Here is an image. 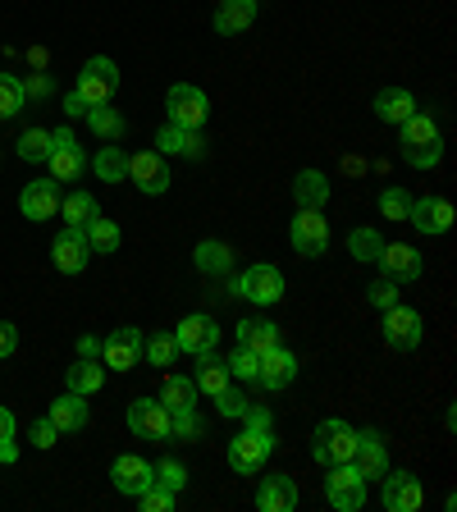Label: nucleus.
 Returning <instances> with one entry per match:
<instances>
[{
	"label": "nucleus",
	"mask_w": 457,
	"mask_h": 512,
	"mask_svg": "<svg viewBox=\"0 0 457 512\" xmlns=\"http://www.w3.org/2000/svg\"><path fill=\"white\" fill-rule=\"evenodd\" d=\"M247 430L243 435L229 439V467L238 471V476H252L261 462L275 453V430H270V412L266 407H252L247 403Z\"/></svg>",
	"instance_id": "nucleus-1"
},
{
	"label": "nucleus",
	"mask_w": 457,
	"mask_h": 512,
	"mask_svg": "<svg viewBox=\"0 0 457 512\" xmlns=\"http://www.w3.org/2000/svg\"><path fill=\"white\" fill-rule=\"evenodd\" d=\"M352 448H357V430H352L348 421H339V416H330V421H320L316 426L311 458L325 462V467H334V462H352Z\"/></svg>",
	"instance_id": "nucleus-2"
},
{
	"label": "nucleus",
	"mask_w": 457,
	"mask_h": 512,
	"mask_svg": "<svg viewBox=\"0 0 457 512\" xmlns=\"http://www.w3.org/2000/svg\"><path fill=\"white\" fill-rule=\"evenodd\" d=\"M128 430L138 439H151V444H170L174 416L165 412L160 398H138V403H128Z\"/></svg>",
	"instance_id": "nucleus-3"
},
{
	"label": "nucleus",
	"mask_w": 457,
	"mask_h": 512,
	"mask_svg": "<svg viewBox=\"0 0 457 512\" xmlns=\"http://www.w3.org/2000/svg\"><path fill=\"white\" fill-rule=\"evenodd\" d=\"M74 92L87 101V110H92V106H106L110 96L119 92V69H115V60H106V55L87 60L83 74H78V87H74Z\"/></svg>",
	"instance_id": "nucleus-4"
},
{
	"label": "nucleus",
	"mask_w": 457,
	"mask_h": 512,
	"mask_svg": "<svg viewBox=\"0 0 457 512\" xmlns=\"http://www.w3.org/2000/svg\"><path fill=\"white\" fill-rule=\"evenodd\" d=\"M165 110H170V124H179V128H202L206 115H211V101H206L202 87L174 83L170 92H165Z\"/></svg>",
	"instance_id": "nucleus-5"
},
{
	"label": "nucleus",
	"mask_w": 457,
	"mask_h": 512,
	"mask_svg": "<svg viewBox=\"0 0 457 512\" xmlns=\"http://www.w3.org/2000/svg\"><path fill=\"white\" fill-rule=\"evenodd\" d=\"M234 293L256 302V307H275V302L284 298V275H279L275 266H247V275L234 279Z\"/></svg>",
	"instance_id": "nucleus-6"
},
{
	"label": "nucleus",
	"mask_w": 457,
	"mask_h": 512,
	"mask_svg": "<svg viewBox=\"0 0 457 512\" xmlns=\"http://www.w3.org/2000/svg\"><path fill=\"white\" fill-rule=\"evenodd\" d=\"M325 494H330V503L339 512H362L366 508V480L357 476L352 462H334L330 480H325Z\"/></svg>",
	"instance_id": "nucleus-7"
},
{
	"label": "nucleus",
	"mask_w": 457,
	"mask_h": 512,
	"mask_svg": "<svg viewBox=\"0 0 457 512\" xmlns=\"http://www.w3.org/2000/svg\"><path fill=\"white\" fill-rule=\"evenodd\" d=\"M293 247H298V256H325L330 252V224H325V215L316 211V206H302L298 220H293Z\"/></svg>",
	"instance_id": "nucleus-8"
},
{
	"label": "nucleus",
	"mask_w": 457,
	"mask_h": 512,
	"mask_svg": "<svg viewBox=\"0 0 457 512\" xmlns=\"http://www.w3.org/2000/svg\"><path fill=\"white\" fill-rule=\"evenodd\" d=\"M421 339H426V320H421V311L398 307V302L384 311V343H389V348L407 352V348H416Z\"/></svg>",
	"instance_id": "nucleus-9"
},
{
	"label": "nucleus",
	"mask_w": 457,
	"mask_h": 512,
	"mask_svg": "<svg viewBox=\"0 0 457 512\" xmlns=\"http://www.w3.org/2000/svg\"><path fill=\"white\" fill-rule=\"evenodd\" d=\"M51 156H46V165H51V179L55 183H69V179H78V174H83V147H78L74 142V133H69V128H55L51 133Z\"/></svg>",
	"instance_id": "nucleus-10"
},
{
	"label": "nucleus",
	"mask_w": 457,
	"mask_h": 512,
	"mask_svg": "<svg viewBox=\"0 0 457 512\" xmlns=\"http://www.w3.org/2000/svg\"><path fill=\"white\" fill-rule=\"evenodd\" d=\"M128 179L138 183L142 192L160 197V192L170 188V165H165V151H138V156H128Z\"/></svg>",
	"instance_id": "nucleus-11"
},
{
	"label": "nucleus",
	"mask_w": 457,
	"mask_h": 512,
	"mask_svg": "<svg viewBox=\"0 0 457 512\" xmlns=\"http://www.w3.org/2000/svg\"><path fill=\"white\" fill-rule=\"evenodd\" d=\"M375 261H380L384 275L394 279V284H412V279H421V270H426L421 252H416V247H407V243H384Z\"/></svg>",
	"instance_id": "nucleus-12"
},
{
	"label": "nucleus",
	"mask_w": 457,
	"mask_h": 512,
	"mask_svg": "<svg viewBox=\"0 0 457 512\" xmlns=\"http://www.w3.org/2000/svg\"><path fill=\"white\" fill-rule=\"evenodd\" d=\"M380 480H384L380 499H384L389 512H416L421 508V480H416L412 471H384Z\"/></svg>",
	"instance_id": "nucleus-13"
},
{
	"label": "nucleus",
	"mask_w": 457,
	"mask_h": 512,
	"mask_svg": "<svg viewBox=\"0 0 457 512\" xmlns=\"http://www.w3.org/2000/svg\"><path fill=\"white\" fill-rule=\"evenodd\" d=\"M138 357H142V330H133V325L115 330L106 343H101V362H106L110 371H133Z\"/></svg>",
	"instance_id": "nucleus-14"
},
{
	"label": "nucleus",
	"mask_w": 457,
	"mask_h": 512,
	"mask_svg": "<svg viewBox=\"0 0 457 512\" xmlns=\"http://www.w3.org/2000/svg\"><path fill=\"white\" fill-rule=\"evenodd\" d=\"M110 480H115L119 494H133V499H138L147 485H156V467H151L147 458H138V453H124V458H115V467H110Z\"/></svg>",
	"instance_id": "nucleus-15"
},
{
	"label": "nucleus",
	"mask_w": 457,
	"mask_h": 512,
	"mask_svg": "<svg viewBox=\"0 0 457 512\" xmlns=\"http://www.w3.org/2000/svg\"><path fill=\"white\" fill-rule=\"evenodd\" d=\"M174 343H179V352L202 357V352H211L215 343H220V325H215L211 316H202V311H197V316H188L179 330H174Z\"/></svg>",
	"instance_id": "nucleus-16"
},
{
	"label": "nucleus",
	"mask_w": 457,
	"mask_h": 512,
	"mask_svg": "<svg viewBox=\"0 0 457 512\" xmlns=\"http://www.w3.org/2000/svg\"><path fill=\"white\" fill-rule=\"evenodd\" d=\"M352 467H357V476L362 480H380L384 471H389V448H384V439L375 435V430H362V435H357Z\"/></svg>",
	"instance_id": "nucleus-17"
},
{
	"label": "nucleus",
	"mask_w": 457,
	"mask_h": 512,
	"mask_svg": "<svg viewBox=\"0 0 457 512\" xmlns=\"http://www.w3.org/2000/svg\"><path fill=\"white\" fill-rule=\"evenodd\" d=\"M51 256H55V270H64V275H83L87 261H92V247H87L83 229H69V224H64V234L55 238Z\"/></svg>",
	"instance_id": "nucleus-18"
},
{
	"label": "nucleus",
	"mask_w": 457,
	"mask_h": 512,
	"mask_svg": "<svg viewBox=\"0 0 457 512\" xmlns=\"http://www.w3.org/2000/svg\"><path fill=\"white\" fill-rule=\"evenodd\" d=\"M407 220H412L421 234H448V229H453V202H444V197H416Z\"/></svg>",
	"instance_id": "nucleus-19"
},
{
	"label": "nucleus",
	"mask_w": 457,
	"mask_h": 512,
	"mask_svg": "<svg viewBox=\"0 0 457 512\" xmlns=\"http://www.w3.org/2000/svg\"><path fill=\"white\" fill-rule=\"evenodd\" d=\"M256 508L261 512H293L298 508V485H293V476L275 471V476L261 480V485H256Z\"/></svg>",
	"instance_id": "nucleus-20"
},
{
	"label": "nucleus",
	"mask_w": 457,
	"mask_h": 512,
	"mask_svg": "<svg viewBox=\"0 0 457 512\" xmlns=\"http://www.w3.org/2000/svg\"><path fill=\"white\" fill-rule=\"evenodd\" d=\"M19 211L28 215V220H51V215H60V188H55V179L28 183V188L19 192Z\"/></svg>",
	"instance_id": "nucleus-21"
},
{
	"label": "nucleus",
	"mask_w": 457,
	"mask_h": 512,
	"mask_svg": "<svg viewBox=\"0 0 457 512\" xmlns=\"http://www.w3.org/2000/svg\"><path fill=\"white\" fill-rule=\"evenodd\" d=\"M298 380V357L288 348H270V352H261V375H256V384H266V389H284V384H293Z\"/></svg>",
	"instance_id": "nucleus-22"
},
{
	"label": "nucleus",
	"mask_w": 457,
	"mask_h": 512,
	"mask_svg": "<svg viewBox=\"0 0 457 512\" xmlns=\"http://www.w3.org/2000/svg\"><path fill=\"white\" fill-rule=\"evenodd\" d=\"M156 147L160 151H174V156H188V160H202L206 156V142H202V128H179V124H165L156 133Z\"/></svg>",
	"instance_id": "nucleus-23"
},
{
	"label": "nucleus",
	"mask_w": 457,
	"mask_h": 512,
	"mask_svg": "<svg viewBox=\"0 0 457 512\" xmlns=\"http://www.w3.org/2000/svg\"><path fill=\"white\" fill-rule=\"evenodd\" d=\"M55 421V430H60V435H69V430H83L87 426V403H83V394H74V389H69V394H60L51 403V412H46Z\"/></svg>",
	"instance_id": "nucleus-24"
},
{
	"label": "nucleus",
	"mask_w": 457,
	"mask_h": 512,
	"mask_svg": "<svg viewBox=\"0 0 457 512\" xmlns=\"http://www.w3.org/2000/svg\"><path fill=\"white\" fill-rule=\"evenodd\" d=\"M64 384L74 389V394H96L101 384H106V366L96 362V357H78L74 366H69V375H64Z\"/></svg>",
	"instance_id": "nucleus-25"
},
{
	"label": "nucleus",
	"mask_w": 457,
	"mask_h": 512,
	"mask_svg": "<svg viewBox=\"0 0 457 512\" xmlns=\"http://www.w3.org/2000/svg\"><path fill=\"white\" fill-rule=\"evenodd\" d=\"M192 384H197V394H211V398L229 384V366H224V357H215V348L197 357V380Z\"/></svg>",
	"instance_id": "nucleus-26"
},
{
	"label": "nucleus",
	"mask_w": 457,
	"mask_h": 512,
	"mask_svg": "<svg viewBox=\"0 0 457 512\" xmlns=\"http://www.w3.org/2000/svg\"><path fill=\"white\" fill-rule=\"evenodd\" d=\"M375 115H380L384 124H403L407 115H416L412 92H403V87H384V92L375 96Z\"/></svg>",
	"instance_id": "nucleus-27"
},
{
	"label": "nucleus",
	"mask_w": 457,
	"mask_h": 512,
	"mask_svg": "<svg viewBox=\"0 0 457 512\" xmlns=\"http://www.w3.org/2000/svg\"><path fill=\"white\" fill-rule=\"evenodd\" d=\"M252 19H256V0H224L220 10H215V32H243V28H252Z\"/></svg>",
	"instance_id": "nucleus-28"
},
{
	"label": "nucleus",
	"mask_w": 457,
	"mask_h": 512,
	"mask_svg": "<svg viewBox=\"0 0 457 512\" xmlns=\"http://www.w3.org/2000/svg\"><path fill=\"white\" fill-rule=\"evenodd\" d=\"M83 238H87V247H92V252H101V256L115 252V247L124 243V234H119V224H115V220H106L101 211H96L92 220L83 224Z\"/></svg>",
	"instance_id": "nucleus-29"
},
{
	"label": "nucleus",
	"mask_w": 457,
	"mask_h": 512,
	"mask_svg": "<svg viewBox=\"0 0 457 512\" xmlns=\"http://www.w3.org/2000/svg\"><path fill=\"white\" fill-rule=\"evenodd\" d=\"M238 343L261 357V352H270L279 343V325L275 320H243V325H238Z\"/></svg>",
	"instance_id": "nucleus-30"
},
{
	"label": "nucleus",
	"mask_w": 457,
	"mask_h": 512,
	"mask_svg": "<svg viewBox=\"0 0 457 512\" xmlns=\"http://www.w3.org/2000/svg\"><path fill=\"white\" fill-rule=\"evenodd\" d=\"M293 197H298V206H325V197H330V179L320 170H302L298 179H293Z\"/></svg>",
	"instance_id": "nucleus-31"
},
{
	"label": "nucleus",
	"mask_w": 457,
	"mask_h": 512,
	"mask_svg": "<svg viewBox=\"0 0 457 512\" xmlns=\"http://www.w3.org/2000/svg\"><path fill=\"white\" fill-rule=\"evenodd\" d=\"M197 270L202 275H229V266H234V252H229V243H215V238H206V243H197Z\"/></svg>",
	"instance_id": "nucleus-32"
},
{
	"label": "nucleus",
	"mask_w": 457,
	"mask_h": 512,
	"mask_svg": "<svg viewBox=\"0 0 457 512\" xmlns=\"http://www.w3.org/2000/svg\"><path fill=\"white\" fill-rule=\"evenodd\" d=\"M160 403H165V412H170V416L197 412V384L183 380V375H174V380H165V394H160Z\"/></svg>",
	"instance_id": "nucleus-33"
},
{
	"label": "nucleus",
	"mask_w": 457,
	"mask_h": 512,
	"mask_svg": "<svg viewBox=\"0 0 457 512\" xmlns=\"http://www.w3.org/2000/svg\"><path fill=\"white\" fill-rule=\"evenodd\" d=\"M398 128H403V151L407 147H439V128L430 115H407Z\"/></svg>",
	"instance_id": "nucleus-34"
},
{
	"label": "nucleus",
	"mask_w": 457,
	"mask_h": 512,
	"mask_svg": "<svg viewBox=\"0 0 457 512\" xmlns=\"http://www.w3.org/2000/svg\"><path fill=\"white\" fill-rule=\"evenodd\" d=\"M87 124H92L96 138H106V142L124 138V115H119V110H110V101H106V106H92V110H87Z\"/></svg>",
	"instance_id": "nucleus-35"
},
{
	"label": "nucleus",
	"mask_w": 457,
	"mask_h": 512,
	"mask_svg": "<svg viewBox=\"0 0 457 512\" xmlns=\"http://www.w3.org/2000/svg\"><path fill=\"white\" fill-rule=\"evenodd\" d=\"M224 366H229V380H243V384H256V375H261V357L252 348H243V343L224 357Z\"/></svg>",
	"instance_id": "nucleus-36"
},
{
	"label": "nucleus",
	"mask_w": 457,
	"mask_h": 512,
	"mask_svg": "<svg viewBox=\"0 0 457 512\" xmlns=\"http://www.w3.org/2000/svg\"><path fill=\"white\" fill-rule=\"evenodd\" d=\"M96 179L101 183H124L128 179V156L119 147H101V156H96Z\"/></svg>",
	"instance_id": "nucleus-37"
},
{
	"label": "nucleus",
	"mask_w": 457,
	"mask_h": 512,
	"mask_svg": "<svg viewBox=\"0 0 457 512\" xmlns=\"http://www.w3.org/2000/svg\"><path fill=\"white\" fill-rule=\"evenodd\" d=\"M60 206H64V220H69V229H83V224L96 215V197H92V192H69Z\"/></svg>",
	"instance_id": "nucleus-38"
},
{
	"label": "nucleus",
	"mask_w": 457,
	"mask_h": 512,
	"mask_svg": "<svg viewBox=\"0 0 457 512\" xmlns=\"http://www.w3.org/2000/svg\"><path fill=\"white\" fill-rule=\"evenodd\" d=\"M142 357L151 366H170L179 357V343H174V334H151V339H142Z\"/></svg>",
	"instance_id": "nucleus-39"
},
{
	"label": "nucleus",
	"mask_w": 457,
	"mask_h": 512,
	"mask_svg": "<svg viewBox=\"0 0 457 512\" xmlns=\"http://www.w3.org/2000/svg\"><path fill=\"white\" fill-rule=\"evenodd\" d=\"M380 247H384V238L375 234V229H352V234H348V252L357 256V261H375V256H380Z\"/></svg>",
	"instance_id": "nucleus-40"
},
{
	"label": "nucleus",
	"mask_w": 457,
	"mask_h": 512,
	"mask_svg": "<svg viewBox=\"0 0 457 512\" xmlns=\"http://www.w3.org/2000/svg\"><path fill=\"white\" fill-rule=\"evenodd\" d=\"M23 110V83L14 74H0V119H14Z\"/></svg>",
	"instance_id": "nucleus-41"
},
{
	"label": "nucleus",
	"mask_w": 457,
	"mask_h": 512,
	"mask_svg": "<svg viewBox=\"0 0 457 512\" xmlns=\"http://www.w3.org/2000/svg\"><path fill=\"white\" fill-rule=\"evenodd\" d=\"M51 147H55V142H51V133H46V128H28V133L19 138V156L23 160H46V156H51Z\"/></svg>",
	"instance_id": "nucleus-42"
},
{
	"label": "nucleus",
	"mask_w": 457,
	"mask_h": 512,
	"mask_svg": "<svg viewBox=\"0 0 457 512\" xmlns=\"http://www.w3.org/2000/svg\"><path fill=\"white\" fill-rule=\"evenodd\" d=\"M407 211H412V197H407L403 188H384L380 192V215L384 220H407Z\"/></svg>",
	"instance_id": "nucleus-43"
},
{
	"label": "nucleus",
	"mask_w": 457,
	"mask_h": 512,
	"mask_svg": "<svg viewBox=\"0 0 457 512\" xmlns=\"http://www.w3.org/2000/svg\"><path fill=\"white\" fill-rule=\"evenodd\" d=\"M215 407H220V416H243L247 412V394L243 389H234V384H224L220 394H215Z\"/></svg>",
	"instance_id": "nucleus-44"
},
{
	"label": "nucleus",
	"mask_w": 457,
	"mask_h": 512,
	"mask_svg": "<svg viewBox=\"0 0 457 512\" xmlns=\"http://www.w3.org/2000/svg\"><path fill=\"white\" fill-rule=\"evenodd\" d=\"M156 485H165V490L179 494L183 485H188V467H183V462H160V467H156Z\"/></svg>",
	"instance_id": "nucleus-45"
},
{
	"label": "nucleus",
	"mask_w": 457,
	"mask_h": 512,
	"mask_svg": "<svg viewBox=\"0 0 457 512\" xmlns=\"http://www.w3.org/2000/svg\"><path fill=\"white\" fill-rule=\"evenodd\" d=\"M366 298H371L380 311H389V307H394V302H398V284H394V279H389V275H380L371 288H366Z\"/></svg>",
	"instance_id": "nucleus-46"
},
{
	"label": "nucleus",
	"mask_w": 457,
	"mask_h": 512,
	"mask_svg": "<svg viewBox=\"0 0 457 512\" xmlns=\"http://www.w3.org/2000/svg\"><path fill=\"white\" fill-rule=\"evenodd\" d=\"M138 499H142V508L147 512H170L174 508V490H165V485H147Z\"/></svg>",
	"instance_id": "nucleus-47"
},
{
	"label": "nucleus",
	"mask_w": 457,
	"mask_h": 512,
	"mask_svg": "<svg viewBox=\"0 0 457 512\" xmlns=\"http://www.w3.org/2000/svg\"><path fill=\"white\" fill-rule=\"evenodd\" d=\"M19 448H14V416L0 407V462H14Z\"/></svg>",
	"instance_id": "nucleus-48"
},
{
	"label": "nucleus",
	"mask_w": 457,
	"mask_h": 512,
	"mask_svg": "<svg viewBox=\"0 0 457 512\" xmlns=\"http://www.w3.org/2000/svg\"><path fill=\"white\" fill-rule=\"evenodd\" d=\"M28 439H32V444H37V448H51L55 439H60V430H55V421H51V416H42V421H32Z\"/></svg>",
	"instance_id": "nucleus-49"
},
{
	"label": "nucleus",
	"mask_w": 457,
	"mask_h": 512,
	"mask_svg": "<svg viewBox=\"0 0 457 512\" xmlns=\"http://www.w3.org/2000/svg\"><path fill=\"white\" fill-rule=\"evenodd\" d=\"M197 435H202V421H197V412H179V416H174L170 439H197Z\"/></svg>",
	"instance_id": "nucleus-50"
},
{
	"label": "nucleus",
	"mask_w": 457,
	"mask_h": 512,
	"mask_svg": "<svg viewBox=\"0 0 457 512\" xmlns=\"http://www.w3.org/2000/svg\"><path fill=\"white\" fill-rule=\"evenodd\" d=\"M14 348H19V330H14L10 320H0V357H10Z\"/></svg>",
	"instance_id": "nucleus-51"
},
{
	"label": "nucleus",
	"mask_w": 457,
	"mask_h": 512,
	"mask_svg": "<svg viewBox=\"0 0 457 512\" xmlns=\"http://www.w3.org/2000/svg\"><path fill=\"white\" fill-rule=\"evenodd\" d=\"M64 115H87V101L78 92H69L64 96Z\"/></svg>",
	"instance_id": "nucleus-52"
},
{
	"label": "nucleus",
	"mask_w": 457,
	"mask_h": 512,
	"mask_svg": "<svg viewBox=\"0 0 457 512\" xmlns=\"http://www.w3.org/2000/svg\"><path fill=\"white\" fill-rule=\"evenodd\" d=\"M78 357H101V339H92V334L78 339Z\"/></svg>",
	"instance_id": "nucleus-53"
}]
</instances>
